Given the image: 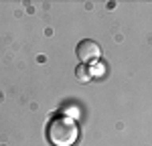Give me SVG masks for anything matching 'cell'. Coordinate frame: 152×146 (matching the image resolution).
Returning <instances> with one entry per match:
<instances>
[{
	"instance_id": "obj_1",
	"label": "cell",
	"mask_w": 152,
	"mask_h": 146,
	"mask_svg": "<svg viewBox=\"0 0 152 146\" xmlns=\"http://www.w3.org/2000/svg\"><path fill=\"white\" fill-rule=\"evenodd\" d=\"M79 136V128L77 122L69 118V116H57L49 122L47 126V138L51 144L55 146H71L75 144Z\"/></svg>"
},
{
	"instance_id": "obj_2",
	"label": "cell",
	"mask_w": 152,
	"mask_h": 146,
	"mask_svg": "<svg viewBox=\"0 0 152 146\" xmlns=\"http://www.w3.org/2000/svg\"><path fill=\"white\" fill-rule=\"evenodd\" d=\"M75 55H77V59H79L81 65H87L89 67V65H94V63L99 61V57H102V47L95 41H91V39H83V41H79V45L75 49Z\"/></svg>"
},
{
	"instance_id": "obj_3",
	"label": "cell",
	"mask_w": 152,
	"mask_h": 146,
	"mask_svg": "<svg viewBox=\"0 0 152 146\" xmlns=\"http://www.w3.org/2000/svg\"><path fill=\"white\" fill-rule=\"evenodd\" d=\"M75 77H77L79 83H87V81L91 79V69H89L87 65H81V63H79V65L75 67Z\"/></svg>"
}]
</instances>
